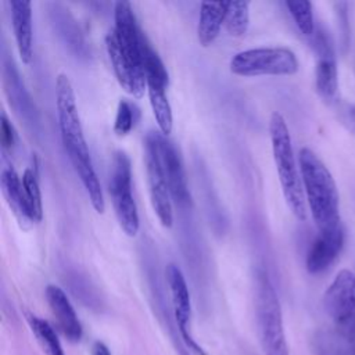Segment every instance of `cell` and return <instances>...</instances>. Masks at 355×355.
<instances>
[{
	"instance_id": "1",
	"label": "cell",
	"mask_w": 355,
	"mask_h": 355,
	"mask_svg": "<svg viewBox=\"0 0 355 355\" xmlns=\"http://www.w3.org/2000/svg\"><path fill=\"white\" fill-rule=\"evenodd\" d=\"M55 108L61 141L69 162L82 182L92 207L96 209V212L103 214L105 209V202L101 184L85 140L72 83L64 73H60L55 79Z\"/></svg>"
},
{
	"instance_id": "2",
	"label": "cell",
	"mask_w": 355,
	"mask_h": 355,
	"mask_svg": "<svg viewBox=\"0 0 355 355\" xmlns=\"http://www.w3.org/2000/svg\"><path fill=\"white\" fill-rule=\"evenodd\" d=\"M298 162L305 201L318 230L322 232L340 225L338 191L330 171L306 147L300 150Z\"/></svg>"
},
{
	"instance_id": "3",
	"label": "cell",
	"mask_w": 355,
	"mask_h": 355,
	"mask_svg": "<svg viewBox=\"0 0 355 355\" xmlns=\"http://www.w3.org/2000/svg\"><path fill=\"white\" fill-rule=\"evenodd\" d=\"M269 136L272 144L273 161L276 165L280 187L284 200L293 212V215L300 219H306L305 196L300 175V166H297L291 136L282 114L273 112L269 119Z\"/></svg>"
},
{
	"instance_id": "4",
	"label": "cell",
	"mask_w": 355,
	"mask_h": 355,
	"mask_svg": "<svg viewBox=\"0 0 355 355\" xmlns=\"http://www.w3.org/2000/svg\"><path fill=\"white\" fill-rule=\"evenodd\" d=\"M255 318L265 355H290L279 297L268 275L261 270L255 277Z\"/></svg>"
},
{
	"instance_id": "5",
	"label": "cell",
	"mask_w": 355,
	"mask_h": 355,
	"mask_svg": "<svg viewBox=\"0 0 355 355\" xmlns=\"http://www.w3.org/2000/svg\"><path fill=\"white\" fill-rule=\"evenodd\" d=\"M300 62L287 47H258L239 51L230 60V71L237 76H290L298 72Z\"/></svg>"
},
{
	"instance_id": "6",
	"label": "cell",
	"mask_w": 355,
	"mask_h": 355,
	"mask_svg": "<svg viewBox=\"0 0 355 355\" xmlns=\"http://www.w3.org/2000/svg\"><path fill=\"white\" fill-rule=\"evenodd\" d=\"M108 189L112 200L115 216L121 229L135 237L140 227L137 207L132 194V169L130 159L123 151H116L111 162Z\"/></svg>"
},
{
	"instance_id": "7",
	"label": "cell",
	"mask_w": 355,
	"mask_h": 355,
	"mask_svg": "<svg viewBox=\"0 0 355 355\" xmlns=\"http://www.w3.org/2000/svg\"><path fill=\"white\" fill-rule=\"evenodd\" d=\"M323 302L336 331L348 340L355 330V273L340 270L327 287Z\"/></svg>"
},
{
	"instance_id": "8",
	"label": "cell",
	"mask_w": 355,
	"mask_h": 355,
	"mask_svg": "<svg viewBox=\"0 0 355 355\" xmlns=\"http://www.w3.org/2000/svg\"><path fill=\"white\" fill-rule=\"evenodd\" d=\"M144 164L147 173V184L151 198V205L158 216L159 222L165 227H171L173 223V212H172V197L168 187V182L165 179L158 150L155 132H150L144 140Z\"/></svg>"
},
{
	"instance_id": "9",
	"label": "cell",
	"mask_w": 355,
	"mask_h": 355,
	"mask_svg": "<svg viewBox=\"0 0 355 355\" xmlns=\"http://www.w3.org/2000/svg\"><path fill=\"white\" fill-rule=\"evenodd\" d=\"M165 277L169 288L173 316H175L182 341L194 355H207L205 351L193 338L190 331L191 301H190L189 287L182 270L175 263H168L165 268Z\"/></svg>"
},
{
	"instance_id": "10",
	"label": "cell",
	"mask_w": 355,
	"mask_h": 355,
	"mask_svg": "<svg viewBox=\"0 0 355 355\" xmlns=\"http://www.w3.org/2000/svg\"><path fill=\"white\" fill-rule=\"evenodd\" d=\"M114 19L115 26L112 28V31L125 58L139 75L146 76L141 58L143 35L137 28L132 4L129 1H116L114 7Z\"/></svg>"
},
{
	"instance_id": "11",
	"label": "cell",
	"mask_w": 355,
	"mask_h": 355,
	"mask_svg": "<svg viewBox=\"0 0 355 355\" xmlns=\"http://www.w3.org/2000/svg\"><path fill=\"white\" fill-rule=\"evenodd\" d=\"M157 150L159 162L168 182V187L171 191L172 200L178 204H189L190 193L187 187V179L183 168L182 158L175 147V144L166 139V136L155 133Z\"/></svg>"
},
{
	"instance_id": "12",
	"label": "cell",
	"mask_w": 355,
	"mask_h": 355,
	"mask_svg": "<svg viewBox=\"0 0 355 355\" xmlns=\"http://www.w3.org/2000/svg\"><path fill=\"white\" fill-rule=\"evenodd\" d=\"M343 245L344 229L341 223L319 232L306 254V270L313 275L326 270L338 257Z\"/></svg>"
},
{
	"instance_id": "13",
	"label": "cell",
	"mask_w": 355,
	"mask_h": 355,
	"mask_svg": "<svg viewBox=\"0 0 355 355\" xmlns=\"http://www.w3.org/2000/svg\"><path fill=\"white\" fill-rule=\"evenodd\" d=\"M44 294L58 330L67 340L79 341L83 333L82 324L64 290L55 284H49Z\"/></svg>"
},
{
	"instance_id": "14",
	"label": "cell",
	"mask_w": 355,
	"mask_h": 355,
	"mask_svg": "<svg viewBox=\"0 0 355 355\" xmlns=\"http://www.w3.org/2000/svg\"><path fill=\"white\" fill-rule=\"evenodd\" d=\"M105 47L118 83L122 86L125 92H128L133 97H143L144 90H147L146 76L139 75L129 64V61L125 58L112 29L105 36Z\"/></svg>"
},
{
	"instance_id": "15",
	"label": "cell",
	"mask_w": 355,
	"mask_h": 355,
	"mask_svg": "<svg viewBox=\"0 0 355 355\" xmlns=\"http://www.w3.org/2000/svg\"><path fill=\"white\" fill-rule=\"evenodd\" d=\"M11 25L15 44L22 64L28 65L33 57V36H32V4L25 0H11Z\"/></svg>"
},
{
	"instance_id": "16",
	"label": "cell",
	"mask_w": 355,
	"mask_h": 355,
	"mask_svg": "<svg viewBox=\"0 0 355 355\" xmlns=\"http://www.w3.org/2000/svg\"><path fill=\"white\" fill-rule=\"evenodd\" d=\"M316 49L319 53L315 69L316 90L324 100H333L338 89V71L333 50L324 35L316 37Z\"/></svg>"
},
{
	"instance_id": "17",
	"label": "cell",
	"mask_w": 355,
	"mask_h": 355,
	"mask_svg": "<svg viewBox=\"0 0 355 355\" xmlns=\"http://www.w3.org/2000/svg\"><path fill=\"white\" fill-rule=\"evenodd\" d=\"M230 1H202L197 26V37L201 46L207 47L218 37L225 24Z\"/></svg>"
},
{
	"instance_id": "18",
	"label": "cell",
	"mask_w": 355,
	"mask_h": 355,
	"mask_svg": "<svg viewBox=\"0 0 355 355\" xmlns=\"http://www.w3.org/2000/svg\"><path fill=\"white\" fill-rule=\"evenodd\" d=\"M0 182H1L3 194H4L10 208L14 211L15 216L19 220L31 222L28 218V208H26L22 180L17 175V172L11 166H4L1 169Z\"/></svg>"
},
{
	"instance_id": "19",
	"label": "cell",
	"mask_w": 355,
	"mask_h": 355,
	"mask_svg": "<svg viewBox=\"0 0 355 355\" xmlns=\"http://www.w3.org/2000/svg\"><path fill=\"white\" fill-rule=\"evenodd\" d=\"M166 87L154 82H147V94L150 100V105L157 121V125L161 130V135L168 136L172 132L173 116L172 108L166 97Z\"/></svg>"
},
{
	"instance_id": "20",
	"label": "cell",
	"mask_w": 355,
	"mask_h": 355,
	"mask_svg": "<svg viewBox=\"0 0 355 355\" xmlns=\"http://www.w3.org/2000/svg\"><path fill=\"white\" fill-rule=\"evenodd\" d=\"M22 186L25 193V201L28 208V218L31 222L39 223L43 218V205H42V193L37 180V173L28 168L22 173Z\"/></svg>"
},
{
	"instance_id": "21",
	"label": "cell",
	"mask_w": 355,
	"mask_h": 355,
	"mask_svg": "<svg viewBox=\"0 0 355 355\" xmlns=\"http://www.w3.org/2000/svg\"><path fill=\"white\" fill-rule=\"evenodd\" d=\"M28 322L39 344L42 345V348L47 355H65L55 330L51 327V324L47 320L40 319L35 315H29Z\"/></svg>"
},
{
	"instance_id": "22",
	"label": "cell",
	"mask_w": 355,
	"mask_h": 355,
	"mask_svg": "<svg viewBox=\"0 0 355 355\" xmlns=\"http://www.w3.org/2000/svg\"><path fill=\"white\" fill-rule=\"evenodd\" d=\"M141 58H143V69L146 73V82H154L168 87V71L158 57V54L148 44L146 37H141Z\"/></svg>"
},
{
	"instance_id": "23",
	"label": "cell",
	"mask_w": 355,
	"mask_h": 355,
	"mask_svg": "<svg viewBox=\"0 0 355 355\" xmlns=\"http://www.w3.org/2000/svg\"><path fill=\"white\" fill-rule=\"evenodd\" d=\"M250 25V3L230 1L225 18V28L230 36L241 37L247 33Z\"/></svg>"
},
{
	"instance_id": "24",
	"label": "cell",
	"mask_w": 355,
	"mask_h": 355,
	"mask_svg": "<svg viewBox=\"0 0 355 355\" xmlns=\"http://www.w3.org/2000/svg\"><path fill=\"white\" fill-rule=\"evenodd\" d=\"M286 7L300 32L305 36H312L315 33V21L311 1H286Z\"/></svg>"
},
{
	"instance_id": "25",
	"label": "cell",
	"mask_w": 355,
	"mask_h": 355,
	"mask_svg": "<svg viewBox=\"0 0 355 355\" xmlns=\"http://www.w3.org/2000/svg\"><path fill=\"white\" fill-rule=\"evenodd\" d=\"M137 108L128 100H121L118 103L116 115L114 121V132L116 136H126L136 122Z\"/></svg>"
},
{
	"instance_id": "26",
	"label": "cell",
	"mask_w": 355,
	"mask_h": 355,
	"mask_svg": "<svg viewBox=\"0 0 355 355\" xmlns=\"http://www.w3.org/2000/svg\"><path fill=\"white\" fill-rule=\"evenodd\" d=\"M0 132H1L0 133V140H1L3 148H12L15 141H17V133H15L14 126L11 125L8 118L6 116V114H1Z\"/></svg>"
},
{
	"instance_id": "27",
	"label": "cell",
	"mask_w": 355,
	"mask_h": 355,
	"mask_svg": "<svg viewBox=\"0 0 355 355\" xmlns=\"http://www.w3.org/2000/svg\"><path fill=\"white\" fill-rule=\"evenodd\" d=\"M341 122L355 137V105H347L341 112Z\"/></svg>"
},
{
	"instance_id": "28",
	"label": "cell",
	"mask_w": 355,
	"mask_h": 355,
	"mask_svg": "<svg viewBox=\"0 0 355 355\" xmlns=\"http://www.w3.org/2000/svg\"><path fill=\"white\" fill-rule=\"evenodd\" d=\"M92 355H111L108 347L101 341H94L92 345Z\"/></svg>"
},
{
	"instance_id": "29",
	"label": "cell",
	"mask_w": 355,
	"mask_h": 355,
	"mask_svg": "<svg viewBox=\"0 0 355 355\" xmlns=\"http://www.w3.org/2000/svg\"><path fill=\"white\" fill-rule=\"evenodd\" d=\"M349 341V348H351V355H355V330L352 331V334L348 338Z\"/></svg>"
}]
</instances>
